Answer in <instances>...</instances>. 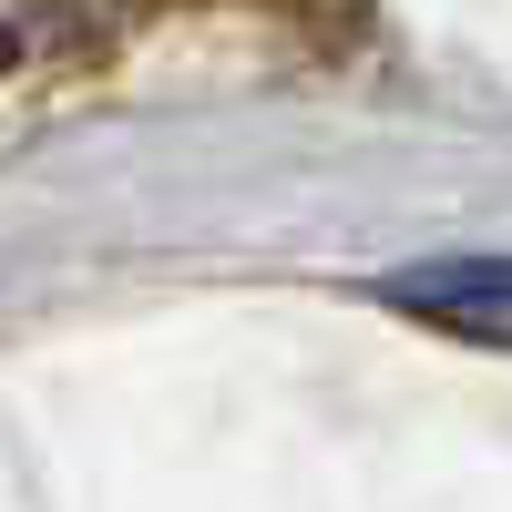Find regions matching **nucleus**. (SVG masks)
<instances>
[{
    "instance_id": "obj_1",
    "label": "nucleus",
    "mask_w": 512,
    "mask_h": 512,
    "mask_svg": "<svg viewBox=\"0 0 512 512\" xmlns=\"http://www.w3.org/2000/svg\"><path fill=\"white\" fill-rule=\"evenodd\" d=\"M390 308L410 318H441V328H472V338H512V267L472 256V267H431V277H400Z\"/></svg>"
}]
</instances>
